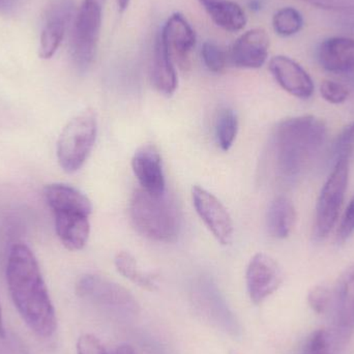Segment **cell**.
Instances as JSON below:
<instances>
[{
	"mask_svg": "<svg viewBox=\"0 0 354 354\" xmlns=\"http://www.w3.org/2000/svg\"><path fill=\"white\" fill-rule=\"evenodd\" d=\"M6 281L12 303L26 326L49 338L57 326L55 309L35 254L24 243L12 245L6 264Z\"/></svg>",
	"mask_w": 354,
	"mask_h": 354,
	"instance_id": "obj_1",
	"label": "cell"
},
{
	"mask_svg": "<svg viewBox=\"0 0 354 354\" xmlns=\"http://www.w3.org/2000/svg\"><path fill=\"white\" fill-rule=\"evenodd\" d=\"M328 127L314 115L297 116L279 122L272 136L274 165L279 176L295 178L303 174L324 147Z\"/></svg>",
	"mask_w": 354,
	"mask_h": 354,
	"instance_id": "obj_2",
	"label": "cell"
},
{
	"mask_svg": "<svg viewBox=\"0 0 354 354\" xmlns=\"http://www.w3.org/2000/svg\"><path fill=\"white\" fill-rule=\"evenodd\" d=\"M129 212L133 226L151 241L170 243L178 236L179 210L167 193L153 195L138 189L131 198Z\"/></svg>",
	"mask_w": 354,
	"mask_h": 354,
	"instance_id": "obj_3",
	"label": "cell"
},
{
	"mask_svg": "<svg viewBox=\"0 0 354 354\" xmlns=\"http://www.w3.org/2000/svg\"><path fill=\"white\" fill-rule=\"evenodd\" d=\"M97 134V120L93 110H84L68 122L57 141L58 163L64 171L74 174L83 167Z\"/></svg>",
	"mask_w": 354,
	"mask_h": 354,
	"instance_id": "obj_4",
	"label": "cell"
},
{
	"mask_svg": "<svg viewBox=\"0 0 354 354\" xmlns=\"http://www.w3.org/2000/svg\"><path fill=\"white\" fill-rule=\"evenodd\" d=\"M106 0H83L73 27L71 53L77 70L85 72L95 59Z\"/></svg>",
	"mask_w": 354,
	"mask_h": 354,
	"instance_id": "obj_5",
	"label": "cell"
},
{
	"mask_svg": "<svg viewBox=\"0 0 354 354\" xmlns=\"http://www.w3.org/2000/svg\"><path fill=\"white\" fill-rule=\"evenodd\" d=\"M349 162L341 160L326 179L316 205L315 234L319 239L328 236L338 222L349 181Z\"/></svg>",
	"mask_w": 354,
	"mask_h": 354,
	"instance_id": "obj_6",
	"label": "cell"
},
{
	"mask_svg": "<svg viewBox=\"0 0 354 354\" xmlns=\"http://www.w3.org/2000/svg\"><path fill=\"white\" fill-rule=\"evenodd\" d=\"M81 299L100 307L122 314H137L139 304L134 295L122 285L99 274H85L76 285Z\"/></svg>",
	"mask_w": 354,
	"mask_h": 354,
	"instance_id": "obj_7",
	"label": "cell"
},
{
	"mask_svg": "<svg viewBox=\"0 0 354 354\" xmlns=\"http://www.w3.org/2000/svg\"><path fill=\"white\" fill-rule=\"evenodd\" d=\"M192 301L196 311L212 326L233 336L241 333L236 317L229 309L216 285L209 278L196 281L192 287Z\"/></svg>",
	"mask_w": 354,
	"mask_h": 354,
	"instance_id": "obj_8",
	"label": "cell"
},
{
	"mask_svg": "<svg viewBox=\"0 0 354 354\" xmlns=\"http://www.w3.org/2000/svg\"><path fill=\"white\" fill-rule=\"evenodd\" d=\"M284 274L278 262L268 254L252 258L245 272L248 293L252 303L260 305L274 295L283 283Z\"/></svg>",
	"mask_w": 354,
	"mask_h": 354,
	"instance_id": "obj_9",
	"label": "cell"
},
{
	"mask_svg": "<svg viewBox=\"0 0 354 354\" xmlns=\"http://www.w3.org/2000/svg\"><path fill=\"white\" fill-rule=\"evenodd\" d=\"M194 207L204 224L222 245L232 241L233 223L222 202L199 185L192 189Z\"/></svg>",
	"mask_w": 354,
	"mask_h": 354,
	"instance_id": "obj_10",
	"label": "cell"
},
{
	"mask_svg": "<svg viewBox=\"0 0 354 354\" xmlns=\"http://www.w3.org/2000/svg\"><path fill=\"white\" fill-rule=\"evenodd\" d=\"M75 0H51L41 29L39 57L49 59L57 51L72 20Z\"/></svg>",
	"mask_w": 354,
	"mask_h": 354,
	"instance_id": "obj_11",
	"label": "cell"
},
{
	"mask_svg": "<svg viewBox=\"0 0 354 354\" xmlns=\"http://www.w3.org/2000/svg\"><path fill=\"white\" fill-rule=\"evenodd\" d=\"M274 80L293 97L308 100L313 95L315 85L307 71L292 58L274 56L268 64Z\"/></svg>",
	"mask_w": 354,
	"mask_h": 354,
	"instance_id": "obj_12",
	"label": "cell"
},
{
	"mask_svg": "<svg viewBox=\"0 0 354 354\" xmlns=\"http://www.w3.org/2000/svg\"><path fill=\"white\" fill-rule=\"evenodd\" d=\"M270 45V37L264 29H251L233 44L229 62L236 68H260L268 60Z\"/></svg>",
	"mask_w": 354,
	"mask_h": 354,
	"instance_id": "obj_13",
	"label": "cell"
},
{
	"mask_svg": "<svg viewBox=\"0 0 354 354\" xmlns=\"http://www.w3.org/2000/svg\"><path fill=\"white\" fill-rule=\"evenodd\" d=\"M132 168L141 189L153 195L166 193L162 157L155 145H145L139 147L133 157Z\"/></svg>",
	"mask_w": 354,
	"mask_h": 354,
	"instance_id": "obj_14",
	"label": "cell"
},
{
	"mask_svg": "<svg viewBox=\"0 0 354 354\" xmlns=\"http://www.w3.org/2000/svg\"><path fill=\"white\" fill-rule=\"evenodd\" d=\"M318 64L324 70L335 74L354 71V39L332 37L324 39L316 51Z\"/></svg>",
	"mask_w": 354,
	"mask_h": 354,
	"instance_id": "obj_15",
	"label": "cell"
},
{
	"mask_svg": "<svg viewBox=\"0 0 354 354\" xmlns=\"http://www.w3.org/2000/svg\"><path fill=\"white\" fill-rule=\"evenodd\" d=\"M337 330L342 337L354 330V263L342 272L333 291Z\"/></svg>",
	"mask_w": 354,
	"mask_h": 354,
	"instance_id": "obj_16",
	"label": "cell"
},
{
	"mask_svg": "<svg viewBox=\"0 0 354 354\" xmlns=\"http://www.w3.org/2000/svg\"><path fill=\"white\" fill-rule=\"evenodd\" d=\"M162 39L167 46L172 58L185 64L196 45V33L187 19L179 14L171 15L162 28Z\"/></svg>",
	"mask_w": 354,
	"mask_h": 354,
	"instance_id": "obj_17",
	"label": "cell"
},
{
	"mask_svg": "<svg viewBox=\"0 0 354 354\" xmlns=\"http://www.w3.org/2000/svg\"><path fill=\"white\" fill-rule=\"evenodd\" d=\"M172 59L174 58L159 32L151 58V80L153 87L167 97L174 95L177 88V75Z\"/></svg>",
	"mask_w": 354,
	"mask_h": 354,
	"instance_id": "obj_18",
	"label": "cell"
},
{
	"mask_svg": "<svg viewBox=\"0 0 354 354\" xmlns=\"http://www.w3.org/2000/svg\"><path fill=\"white\" fill-rule=\"evenodd\" d=\"M44 196L53 212H74L88 216L93 212L91 200L71 185L64 183L46 185Z\"/></svg>",
	"mask_w": 354,
	"mask_h": 354,
	"instance_id": "obj_19",
	"label": "cell"
},
{
	"mask_svg": "<svg viewBox=\"0 0 354 354\" xmlns=\"http://www.w3.org/2000/svg\"><path fill=\"white\" fill-rule=\"evenodd\" d=\"M57 236L70 251L82 250L88 241L91 224L88 216L74 212H53Z\"/></svg>",
	"mask_w": 354,
	"mask_h": 354,
	"instance_id": "obj_20",
	"label": "cell"
},
{
	"mask_svg": "<svg viewBox=\"0 0 354 354\" xmlns=\"http://www.w3.org/2000/svg\"><path fill=\"white\" fill-rule=\"evenodd\" d=\"M204 10L216 26L226 31L236 32L247 24V17L236 2L229 0H199Z\"/></svg>",
	"mask_w": 354,
	"mask_h": 354,
	"instance_id": "obj_21",
	"label": "cell"
},
{
	"mask_svg": "<svg viewBox=\"0 0 354 354\" xmlns=\"http://www.w3.org/2000/svg\"><path fill=\"white\" fill-rule=\"evenodd\" d=\"M297 222V212L290 199L279 196L270 202L266 214L268 232L277 239H284L290 235Z\"/></svg>",
	"mask_w": 354,
	"mask_h": 354,
	"instance_id": "obj_22",
	"label": "cell"
},
{
	"mask_svg": "<svg viewBox=\"0 0 354 354\" xmlns=\"http://www.w3.org/2000/svg\"><path fill=\"white\" fill-rule=\"evenodd\" d=\"M114 263L118 272L134 284L149 290H153L157 287L155 276L141 270L138 262L130 253L120 252L116 255Z\"/></svg>",
	"mask_w": 354,
	"mask_h": 354,
	"instance_id": "obj_23",
	"label": "cell"
},
{
	"mask_svg": "<svg viewBox=\"0 0 354 354\" xmlns=\"http://www.w3.org/2000/svg\"><path fill=\"white\" fill-rule=\"evenodd\" d=\"M239 120L236 113L230 108H225L218 113L216 122V143L222 151H227L236 138Z\"/></svg>",
	"mask_w": 354,
	"mask_h": 354,
	"instance_id": "obj_24",
	"label": "cell"
},
{
	"mask_svg": "<svg viewBox=\"0 0 354 354\" xmlns=\"http://www.w3.org/2000/svg\"><path fill=\"white\" fill-rule=\"evenodd\" d=\"M303 26V15L291 6L280 8L272 17L274 32L280 37H292L299 33Z\"/></svg>",
	"mask_w": 354,
	"mask_h": 354,
	"instance_id": "obj_25",
	"label": "cell"
},
{
	"mask_svg": "<svg viewBox=\"0 0 354 354\" xmlns=\"http://www.w3.org/2000/svg\"><path fill=\"white\" fill-rule=\"evenodd\" d=\"M303 354H335L332 335L326 330L312 333L304 345Z\"/></svg>",
	"mask_w": 354,
	"mask_h": 354,
	"instance_id": "obj_26",
	"label": "cell"
},
{
	"mask_svg": "<svg viewBox=\"0 0 354 354\" xmlns=\"http://www.w3.org/2000/svg\"><path fill=\"white\" fill-rule=\"evenodd\" d=\"M201 56L206 68L212 73L223 72L228 62V55L214 41H207L203 44Z\"/></svg>",
	"mask_w": 354,
	"mask_h": 354,
	"instance_id": "obj_27",
	"label": "cell"
},
{
	"mask_svg": "<svg viewBox=\"0 0 354 354\" xmlns=\"http://www.w3.org/2000/svg\"><path fill=\"white\" fill-rule=\"evenodd\" d=\"M354 151V122L344 127L334 145V163L341 160L351 161Z\"/></svg>",
	"mask_w": 354,
	"mask_h": 354,
	"instance_id": "obj_28",
	"label": "cell"
},
{
	"mask_svg": "<svg viewBox=\"0 0 354 354\" xmlns=\"http://www.w3.org/2000/svg\"><path fill=\"white\" fill-rule=\"evenodd\" d=\"M320 93L326 102L334 105L343 104L349 97L348 88L345 85L332 80H326L322 83Z\"/></svg>",
	"mask_w": 354,
	"mask_h": 354,
	"instance_id": "obj_29",
	"label": "cell"
},
{
	"mask_svg": "<svg viewBox=\"0 0 354 354\" xmlns=\"http://www.w3.org/2000/svg\"><path fill=\"white\" fill-rule=\"evenodd\" d=\"M310 307L317 314H324L333 304V292L326 286H316L308 295Z\"/></svg>",
	"mask_w": 354,
	"mask_h": 354,
	"instance_id": "obj_30",
	"label": "cell"
},
{
	"mask_svg": "<svg viewBox=\"0 0 354 354\" xmlns=\"http://www.w3.org/2000/svg\"><path fill=\"white\" fill-rule=\"evenodd\" d=\"M354 233V195L349 201L348 206L343 214L342 220L339 225L337 241L338 243H344Z\"/></svg>",
	"mask_w": 354,
	"mask_h": 354,
	"instance_id": "obj_31",
	"label": "cell"
},
{
	"mask_svg": "<svg viewBox=\"0 0 354 354\" xmlns=\"http://www.w3.org/2000/svg\"><path fill=\"white\" fill-rule=\"evenodd\" d=\"M322 10L354 15V0H303Z\"/></svg>",
	"mask_w": 354,
	"mask_h": 354,
	"instance_id": "obj_32",
	"label": "cell"
},
{
	"mask_svg": "<svg viewBox=\"0 0 354 354\" xmlns=\"http://www.w3.org/2000/svg\"><path fill=\"white\" fill-rule=\"evenodd\" d=\"M78 354H109L106 351L101 341L91 334H85L79 338L77 342Z\"/></svg>",
	"mask_w": 354,
	"mask_h": 354,
	"instance_id": "obj_33",
	"label": "cell"
},
{
	"mask_svg": "<svg viewBox=\"0 0 354 354\" xmlns=\"http://www.w3.org/2000/svg\"><path fill=\"white\" fill-rule=\"evenodd\" d=\"M21 6V0H0V15L12 16Z\"/></svg>",
	"mask_w": 354,
	"mask_h": 354,
	"instance_id": "obj_34",
	"label": "cell"
},
{
	"mask_svg": "<svg viewBox=\"0 0 354 354\" xmlns=\"http://www.w3.org/2000/svg\"><path fill=\"white\" fill-rule=\"evenodd\" d=\"M114 354H136V351L131 345L122 344L115 349Z\"/></svg>",
	"mask_w": 354,
	"mask_h": 354,
	"instance_id": "obj_35",
	"label": "cell"
},
{
	"mask_svg": "<svg viewBox=\"0 0 354 354\" xmlns=\"http://www.w3.org/2000/svg\"><path fill=\"white\" fill-rule=\"evenodd\" d=\"M120 12H124L130 4V0H116Z\"/></svg>",
	"mask_w": 354,
	"mask_h": 354,
	"instance_id": "obj_36",
	"label": "cell"
},
{
	"mask_svg": "<svg viewBox=\"0 0 354 354\" xmlns=\"http://www.w3.org/2000/svg\"><path fill=\"white\" fill-rule=\"evenodd\" d=\"M6 337V330H4L3 317H2L1 306H0V338L3 339Z\"/></svg>",
	"mask_w": 354,
	"mask_h": 354,
	"instance_id": "obj_37",
	"label": "cell"
}]
</instances>
